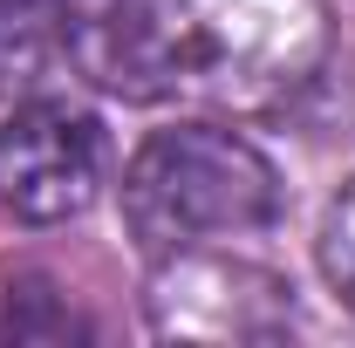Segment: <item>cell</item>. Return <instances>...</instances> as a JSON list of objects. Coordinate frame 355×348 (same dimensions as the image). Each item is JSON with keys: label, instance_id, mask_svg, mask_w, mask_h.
I'll list each match as a JSON object with an SVG mask.
<instances>
[{"label": "cell", "instance_id": "1", "mask_svg": "<svg viewBox=\"0 0 355 348\" xmlns=\"http://www.w3.org/2000/svg\"><path fill=\"white\" fill-rule=\"evenodd\" d=\"M69 55L123 103L273 110L328 55V0H83Z\"/></svg>", "mask_w": 355, "mask_h": 348}, {"label": "cell", "instance_id": "2", "mask_svg": "<svg viewBox=\"0 0 355 348\" xmlns=\"http://www.w3.org/2000/svg\"><path fill=\"white\" fill-rule=\"evenodd\" d=\"M273 218H280V171L266 164L260 143L219 123L150 130L123 171V225L150 260L260 232Z\"/></svg>", "mask_w": 355, "mask_h": 348}, {"label": "cell", "instance_id": "3", "mask_svg": "<svg viewBox=\"0 0 355 348\" xmlns=\"http://www.w3.org/2000/svg\"><path fill=\"white\" fill-rule=\"evenodd\" d=\"M103 123L76 103H21L0 123V205L28 225H62L103 191Z\"/></svg>", "mask_w": 355, "mask_h": 348}, {"label": "cell", "instance_id": "4", "mask_svg": "<svg viewBox=\"0 0 355 348\" xmlns=\"http://www.w3.org/2000/svg\"><path fill=\"white\" fill-rule=\"evenodd\" d=\"M69 0H0V103L28 96L69 55Z\"/></svg>", "mask_w": 355, "mask_h": 348}, {"label": "cell", "instance_id": "5", "mask_svg": "<svg viewBox=\"0 0 355 348\" xmlns=\"http://www.w3.org/2000/svg\"><path fill=\"white\" fill-rule=\"evenodd\" d=\"M321 273H328V287L355 307V177L335 191V205L321 218Z\"/></svg>", "mask_w": 355, "mask_h": 348}]
</instances>
